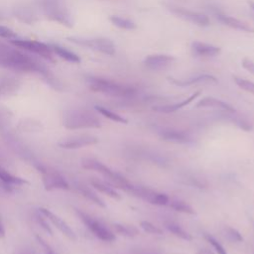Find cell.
I'll return each mask as SVG.
<instances>
[{"instance_id": "cell-27", "label": "cell", "mask_w": 254, "mask_h": 254, "mask_svg": "<svg viewBox=\"0 0 254 254\" xmlns=\"http://www.w3.org/2000/svg\"><path fill=\"white\" fill-rule=\"evenodd\" d=\"M165 227L171 232L173 233L175 236L183 239V240H187V241H190L192 239L191 235L186 231L181 225H179L178 223L175 222H166L165 223Z\"/></svg>"}, {"instance_id": "cell-40", "label": "cell", "mask_w": 254, "mask_h": 254, "mask_svg": "<svg viewBox=\"0 0 254 254\" xmlns=\"http://www.w3.org/2000/svg\"><path fill=\"white\" fill-rule=\"evenodd\" d=\"M11 254H36V251L33 247L26 245L15 249Z\"/></svg>"}, {"instance_id": "cell-21", "label": "cell", "mask_w": 254, "mask_h": 254, "mask_svg": "<svg viewBox=\"0 0 254 254\" xmlns=\"http://www.w3.org/2000/svg\"><path fill=\"white\" fill-rule=\"evenodd\" d=\"M200 95V91L197 90L194 93H192L191 95H190L188 98L184 99L183 101L174 103V104H168V105H158V106H154L153 110L157 111V112H163V113H171V112H175L187 105H189L190 102H192L197 96Z\"/></svg>"}, {"instance_id": "cell-3", "label": "cell", "mask_w": 254, "mask_h": 254, "mask_svg": "<svg viewBox=\"0 0 254 254\" xmlns=\"http://www.w3.org/2000/svg\"><path fill=\"white\" fill-rule=\"evenodd\" d=\"M63 125L69 130L96 129L102 126L100 119L93 112L83 108L66 110L63 116Z\"/></svg>"}, {"instance_id": "cell-2", "label": "cell", "mask_w": 254, "mask_h": 254, "mask_svg": "<svg viewBox=\"0 0 254 254\" xmlns=\"http://www.w3.org/2000/svg\"><path fill=\"white\" fill-rule=\"evenodd\" d=\"M85 81L89 89L105 95L114 97H132L136 94V89L133 86L121 84L104 77L87 75Z\"/></svg>"}, {"instance_id": "cell-26", "label": "cell", "mask_w": 254, "mask_h": 254, "mask_svg": "<svg viewBox=\"0 0 254 254\" xmlns=\"http://www.w3.org/2000/svg\"><path fill=\"white\" fill-rule=\"evenodd\" d=\"M76 189L77 190L85 197L87 198L88 200H90L91 202L95 203L96 205L100 206V207H105V203L104 201L92 190H90L88 187H86L85 185H82V184H76Z\"/></svg>"}, {"instance_id": "cell-18", "label": "cell", "mask_w": 254, "mask_h": 254, "mask_svg": "<svg viewBox=\"0 0 254 254\" xmlns=\"http://www.w3.org/2000/svg\"><path fill=\"white\" fill-rule=\"evenodd\" d=\"M216 19L223 25L230 27L232 29L242 31V32H247V33H254V28L251 25H249L239 19H236L234 17L228 16V15H225L222 13H217Z\"/></svg>"}, {"instance_id": "cell-30", "label": "cell", "mask_w": 254, "mask_h": 254, "mask_svg": "<svg viewBox=\"0 0 254 254\" xmlns=\"http://www.w3.org/2000/svg\"><path fill=\"white\" fill-rule=\"evenodd\" d=\"M168 204L170 205L171 208H173L176 211L187 213V214H191V215L195 214V210L193 209V207L191 205H190L188 202L184 201V200L173 199V200L169 201Z\"/></svg>"}, {"instance_id": "cell-31", "label": "cell", "mask_w": 254, "mask_h": 254, "mask_svg": "<svg viewBox=\"0 0 254 254\" xmlns=\"http://www.w3.org/2000/svg\"><path fill=\"white\" fill-rule=\"evenodd\" d=\"M95 110L97 112H99L101 115H103L104 117L108 118L109 120L111 121H114V122H117V123H123V124H127L128 123V120L126 118H124L123 116L103 107V106H99V105H96L95 107Z\"/></svg>"}, {"instance_id": "cell-8", "label": "cell", "mask_w": 254, "mask_h": 254, "mask_svg": "<svg viewBox=\"0 0 254 254\" xmlns=\"http://www.w3.org/2000/svg\"><path fill=\"white\" fill-rule=\"evenodd\" d=\"M11 44L15 46L16 48H19L21 50L27 51L29 53L35 54L45 60H48L50 62H54V52L51 48V46L34 40H25V39H13L10 40Z\"/></svg>"}, {"instance_id": "cell-23", "label": "cell", "mask_w": 254, "mask_h": 254, "mask_svg": "<svg viewBox=\"0 0 254 254\" xmlns=\"http://www.w3.org/2000/svg\"><path fill=\"white\" fill-rule=\"evenodd\" d=\"M161 138L164 141L176 143V144H185L191 141L190 135L183 131L178 130H167L161 133Z\"/></svg>"}, {"instance_id": "cell-46", "label": "cell", "mask_w": 254, "mask_h": 254, "mask_svg": "<svg viewBox=\"0 0 254 254\" xmlns=\"http://www.w3.org/2000/svg\"><path fill=\"white\" fill-rule=\"evenodd\" d=\"M248 4H249V6H250V8L254 11V2H248Z\"/></svg>"}, {"instance_id": "cell-22", "label": "cell", "mask_w": 254, "mask_h": 254, "mask_svg": "<svg viewBox=\"0 0 254 254\" xmlns=\"http://www.w3.org/2000/svg\"><path fill=\"white\" fill-rule=\"evenodd\" d=\"M0 182L4 186L8 188H13V187H20V186H25L28 185L29 182L21 177L15 176L12 173H10L8 170H6L4 167L0 166Z\"/></svg>"}, {"instance_id": "cell-32", "label": "cell", "mask_w": 254, "mask_h": 254, "mask_svg": "<svg viewBox=\"0 0 254 254\" xmlns=\"http://www.w3.org/2000/svg\"><path fill=\"white\" fill-rule=\"evenodd\" d=\"M233 80L236 83V85H238L241 89L254 95V82L239 76H233Z\"/></svg>"}, {"instance_id": "cell-12", "label": "cell", "mask_w": 254, "mask_h": 254, "mask_svg": "<svg viewBox=\"0 0 254 254\" xmlns=\"http://www.w3.org/2000/svg\"><path fill=\"white\" fill-rule=\"evenodd\" d=\"M39 212L41 214H43L48 219V221H50L65 237H67L70 240H76L77 239V236H76L75 232L73 231V229L62 217H60L58 214L54 213L52 210H50L48 208H45V207H40Z\"/></svg>"}, {"instance_id": "cell-20", "label": "cell", "mask_w": 254, "mask_h": 254, "mask_svg": "<svg viewBox=\"0 0 254 254\" xmlns=\"http://www.w3.org/2000/svg\"><path fill=\"white\" fill-rule=\"evenodd\" d=\"M195 107H212V108H217L223 111H227V112H234L235 109L232 105H230L229 103L220 100L218 98L215 97H211V96H206L201 98L200 100H198L195 104Z\"/></svg>"}, {"instance_id": "cell-29", "label": "cell", "mask_w": 254, "mask_h": 254, "mask_svg": "<svg viewBox=\"0 0 254 254\" xmlns=\"http://www.w3.org/2000/svg\"><path fill=\"white\" fill-rule=\"evenodd\" d=\"M109 21L116 27L123 29V30H134L136 29V24L127 18H122L120 16H116V15H112L109 17Z\"/></svg>"}, {"instance_id": "cell-36", "label": "cell", "mask_w": 254, "mask_h": 254, "mask_svg": "<svg viewBox=\"0 0 254 254\" xmlns=\"http://www.w3.org/2000/svg\"><path fill=\"white\" fill-rule=\"evenodd\" d=\"M204 238L206 239V241L213 247V249L215 250V252L217 254H227L225 248L222 246V244H220L212 235L210 234H204Z\"/></svg>"}, {"instance_id": "cell-44", "label": "cell", "mask_w": 254, "mask_h": 254, "mask_svg": "<svg viewBox=\"0 0 254 254\" xmlns=\"http://www.w3.org/2000/svg\"><path fill=\"white\" fill-rule=\"evenodd\" d=\"M196 254H215V253H213L212 251H210L208 249H200L197 251Z\"/></svg>"}, {"instance_id": "cell-34", "label": "cell", "mask_w": 254, "mask_h": 254, "mask_svg": "<svg viewBox=\"0 0 254 254\" xmlns=\"http://www.w3.org/2000/svg\"><path fill=\"white\" fill-rule=\"evenodd\" d=\"M12 119V112L5 106L0 105V129L7 126Z\"/></svg>"}, {"instance_id": "cell-41", "label": "cell", "mask_w": 254, "mask_h": 254, "mask_svg": "<svg viewBox=\"0 0 254 254\" xmlns=\"http://www.w3.org/2000/svg\"><path fill=\"white\" fill-rule=\"evenodd\" d=\"M241 64H242V66H243L247 71H249L250 73H252V74L254 75V62H253L252 60L245 58V59L242 60V63H241Z\"/></svg>"}, {"instance_id": "cell-15", "label": "cell", "mask_w": 254, "mask_h": 254, "mask_svg": "<svg viewBox=\"0 0 254 254\" xmlns=\"http://www.w3.org/2000/svg\"><path fill=\"white\" fill-rule=\"evenodd\" d=\"M21 80L11 74H0V96L15 95L20 87Z\"/></svg>"}, {"instance_id": "cell-37", "label": "cell", "mask_w": 254, "mask_h": 254, "mask_svg": "<svg viewBox=\"0 0 254 254\" xmlns=\"http://www.w3.org/2000/svg\"><path fill=\"white\" fill-rule=\"evenodd\" d=\"M19 127L20 128L22 127V130H26L27 127H29L28 131H37V130L41 129L42 125H41V122L35 121L33 119L32 120L31 119H25L22 122H20Z\"/></svg>"}, {"instance_id": "cell-35", "label": "cell", "mask_w": 254, "mask_h": 254, "mask_svg": "<svg viewBox=\"0 0 254 254\" xmlns=\"http://www.w3.org/2000/svg\"><path fill=\"white\" fill-rule=\"evenodd\" d=\"M140 226H141V228L144 230V231H146V232H148V233H151V234H163V230L160 228V227H158L157 225H155V224H153L152 222H150V221H147V220H143V221H141L140 222Z\"/></svg>"}, {"instance_id": "cell-9", "label": "cell", "mask_w": 254, "mask_h": 254, "mask_svg": "<svg viewBox=\"0 0 254 254\" xmlns=\"http://www.w3.org/2000/svg\"><path fill=\"white\" fill-rule=\"evenodd\" d=\"M37 168L41 173L42 182L46 190H69V184L61 173L42 165L38 166Z\"/></svg>"}, {"instance_id": "cell-6", "label": "cell", "mask_w": 254, "mask_h": 254, "mask_svg": "<svg viewBox=\"0 0 254 254\" xmlns=\"http://www.w3.org/2000/svg\"><path fill=\"white\" fill-rule=\"evenodd\" d=\"M67 40L77 46L99 52L104 55L113 56L115 54L114 43L107 38H82V37H68Z\"/></svg>"}, {"instance_id": "cell-17", "label": "cell", "mask_w": 254, "mask_h": 254, "mask_svg": "<svg viewBox=\"0 0 254 254\" xmlns=\"http://www.w3.org/2000/svg\"><path fill=\"white\" fill-rule=\"evenodd\" d=\"M168 79L173 84H175L177 86H182V87L193 85V84H197V83H217V78L215 76H213L211 74H207V73L199 74V75L192 76V77L186 78V79H177L174 77H168Z\"/></svg>"}, {"instance_id": "cell-28", "label": "cell", "mask_w": 254, "mask_h": 254, "mask_svg": "<svg viewBox=\"0 0 254 254\" xmlns=\"http://www.w3.org/2000/svg\"><path fill=\"white\" fill-rule=\"evenodd\" d=\"M113 228L116 233L126 236V237H134L139 234V229L134 225H127L122 223H114Z\"/></svg>"}, {"instance_id": "cell-19", "label": "cell", "mask_w": 254, "mask_h": 254, "mask_svg": "<svg viewBox=\"0 0 254 254\" xmlns=\"http://www.w3.org/2000/svg\"><path fill=\"white\" fill-rule=\"evenodd\" d=\"M191 52L194 56L196 57H214L219 55L220 53V48L210 45V44H206V43H202L199 41H194L191 43L190 46Z\"/></svg>"}, {"instance_id": "cell-43", "label": "cell", "mask_w": 254, "mask_h": 254, "mask_svg": "<svg viewBox=\"0 0 254 254\" xmlns=\"http://www.w3.org/2000/svg\"><path fill=\"white\" fill-rule=\"evenodd\" d=\"M5 234H6L5 227H4V224H3L2 219H1V217H0V239L4 238V237H5Z\"/></svg>"}, {"instance_id": "cell-11", "label": "cell", "mask_w": 254, "mask_h": 254, "mask_svg": "<svg viewBox=\"0 0 254 254\" xmlns=\"http://www.w3.org/2000/svg\"><path fill=\"white\" fill-rule=\"evenodd\" d=\"M169 10L177 15L178 17L186 20V21H189L192 24H195L197 26H200V27H207L209 26V18L202 14V13H199V12H196V11H192V10H189V9H186V8H183V7H176V6H168Z\"/></svg>"}, {"instance_id": "cell-16", "label": "cell", "mask_w": 254, "mask_h": 254, "mask_svg": "<svg viewBox=\"0 0 254 254\" xmlns=\"http://www.w3.org/2000/svg\"><path fill=\"white\" fill-rule=\"evenodd\" d=\"M12 13L16 19L27 25H32L38 21V14L36 10L29 5H16L13 8Z\"/></svg>"}, {"instance_id": "cell-14", "label": "cell", "mask_w": 254, "mask_h": 254, "mask_svg": "<svg viewBox=\"0 0 254 254\" xmlns=\"http://www.w3.org/2000/svg\"><path fill=\"white\" fill-rule=\"evenodd\" d=\"M175 58L173 56L169 55H163V54H155L150 55L145 58L144 64L146 67L152 70H162L170 66L174 62Z\"/></svg>"}, {"instance_id": "cell-4", "label": "cell", "mask_w": 254, "mask_h": 254, "mask_svg": "<svg viewBox=\"0 0 254 254\" xmlns=\"http://www.w3.org/2000/svg\"><path fill=\"white\" fill-rule=\"evenodd\" d=\"M41 12L50 20L67 28L73 26V19L64 0H39Z\"/></svg>"}, {"instance_id": "cell-7", "label": "cell", "mask_w": 254, "mask_h": 254, "mask_svg": "<svg viewBox=\"0 0 254 254\" xmlns=\"http://www.w3.org/2000/svg\"><path fill=\"white\" fill-rule=\"evenodd\" d=\"M75 212L78 215V217L80 218V220L84 223V225L98 239L105 241V242H112L115 240V234L106 225H104L101 221L97 220L93 216L87 214L86 212H84L80 209H75Z\"/></svg>"}, {"instance_id": "cell-13", "label": "cell", "mask_w": 254, "mask_h": 254, "mask_svg": "<svg viewBox=\"0 0 254 254\" xmlns=\"http://www.w3.org/2000/svg\"><path fill=\"white\" fill-rule=\"evenodd\" d=\"M98 138L92 135H76L63 139L58 143V145L63 149L75 150L95 145L98 143Z\"/></svg>"}, {"instance_id": "cell-45", "label": "cell", "mask_w": 254, "mask_h": 254, "mask_svg": "<svg viewBox=\"0 0 254 254\" xmlns=\"http://www.w3.org/2000/svg\"><path fill=\"white\" fill-rule=\"evenodd\" d=\"M6 18H7V16L5 15V13H4L2 10H0V21L4 20V19H6Z\"/></svg>"}, {"instance_id": "cell-25", "label": "cell", "mask_w": 254, "mask_h": 254, "mask_svg": "<svg viewBox=\"0 0 254 254\" xmlns=\"http://www.w3.org/2000/svg\"><path fill=\"white\" fill-rule=\"evenodd\" d=\"M50 46H51L54 54H56L57 56H59L60 58H62L64 60H65L66 62L74 63V64L80 63V58L75 53H73L58 44H52Z\"/></svg>"}, {"instance_id": "cell-33", "label": "cell", "mask_w": 254, "mask_h": 254, "mask_svg": "<svg viewBox=\"0 0 254 254\" xmlns=\"http://www.w3.org/2000/svg\"><path fill=\"white\" fill-rule=\"evenodd\" d=\"M225 236L231 242L239 243V242L243 241V237L240 234V232L238 230H236L235 228L230 227V226L225 227Z\"/></svg>"}, {"instance_id": "cell-10", "label": "cell", "mask_w": 254, "mask_h": 254, "mask_svg": "<svg viewBox=\"0 0 254 254\" xmlns=\"http://www.w3.org/2000/svg\"><path fill=\"white\" fill-rule=\"evenodd\" d=\"M125 191H128L129 193L136 195L140 198H142L143 200L151 203V204H155V205H167L170 201L169 196L166 193L163 192H158L149 189H145V188H141V187H134L131 184L129 185V187L125 190Z\"/></svg>"}, {"instance_id": "cell-5", "label": "cell", "mask_w": 254, "mask_h": 254, "mask_svg": "<svg viewBox=\"0 0 254 254\" xmlns=\"http://www.w3.org/2000/svg\"><path fill=\"white\" fill-rule=\"evenodd\" d=\"M81 166L86 170L95 171V172L101 174L103 177L108 179V181L111 182V184L113 186H116L117 188L122 189L124 190L130 185V183L123 176H121L120 174L111 170L106 165H104L103 163H101L95 159L84 158L81 160Z\"/></svg>"}, {"instance_id": "cell-38", "label": "cell", "mask_w": 254, "mask_h": 254, "mask_svg": "<svg viewBox=\"0 0 254 254\" xmlns=\"http://www.w3.org/2000/svg\"><path fill=\"white\" fill-rule=\"evenodd\" d=\"M0 38H4V39H8V40H13V39L17 38V35L10 28H8L6 26H1L0 25Z\"/></svg>"}, {"instance_id": "cell-1", "label": "cell", "mask_w": 254, "mask_h": 254, "mask_svg": "<svg viewBox=\"0 0 254 254\" xmlns=\"http://www.w3.org/2000/svg\"><path fill=\"white\" fill-rule=\"evenodd\" d=\"M0 66L13 71L39 73L54 89H63L61 81L40 60L2 42H0Z\"/></svg>"}, {"instance_id": "cell-39", "label": "cell", "mask_w": 254, "mask_h": 254, "mask_svg": "<svg viewBox=\"0 0 254 254\" xmlns=\"http://www.w3.org/2000/svg\"><path fill=\"white\" fill-rule=\"evenodd\" d=\"M37 219H38V222L42 225V227H43L47 232H49V233L52 235V234H53V230H52L51 226H50L49 223H48V219H47L43 214H41L40 212H39V215L37 216Z\"/></svg>"}, {"instance_id": "cell-24", "label": "cell", "mask_w": 254, "mask_h": 254, "mask_svg": "<svg viewBox=\"0 0 254 254\" xmlns=\"http://www.w3.org/2000/svg\"><path fill=\"white\" fill-rule=\"evenodd\" d=\"M90 184L96 190H98L101 193L106 194L109 197H112L114 199H120L121 198V195L112 188V186L109 183H106V182L101 181V180L96 179V178H92L90 180Z\"/></svg>"}, {"instance_id": "cell-42", "label": "cell", "mask_w": 254, "mask_h": 254, "mask_svg": "<svg viewBox=\"0 0 254 254\" xmlns=\"http://www.w3.org/2000/svg\"><path fill=\"white\" fill-rule=\"evenodd\" d=\"M36 238H37V240L39 241V243L45 248V251H46L47 254H57V253L55 252V250L48 244V242H47L46 240H44L41 236L36 235Z\"/></svg>"}]
</instances>
